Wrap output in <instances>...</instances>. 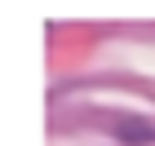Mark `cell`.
<instances>
[]
</instances>
